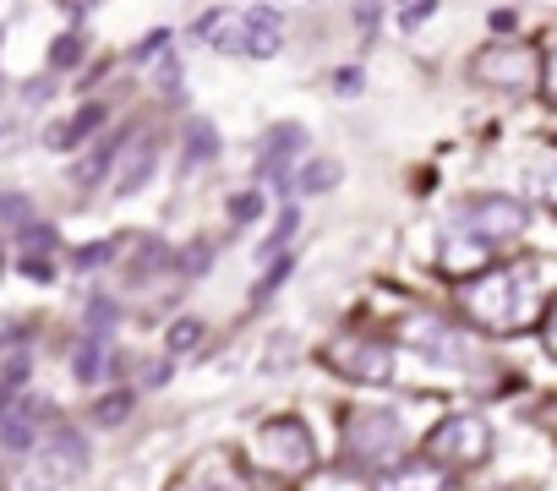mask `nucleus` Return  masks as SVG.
<instances>
[{"label":"nucleus","mask_w":557,"mask_h":491,"mask_svg":"<svg viewBox=\"0 0 557 491\" xmlns=\"http://www.w3.org/2000/svg\"><path fill=\"white\" fill-rule=\"evenodd\" d=\"M110 257H115V240H99L94 252H83L77 263H83V268H99V263H110Z\"/></svg>","instance_id":"b1692460"},{"label":"nucleus","mask_w":557,"mask_h":491,"mask_svg":"<svg viewBox=\"0 0 557 491\" xmlns=\"http://www.w3.org/2000/svg\"><path fill=\"white\" fill-rule=\"evenodd\" d=\"M334 175H339L334 164H312V169H307V175H296V180H301V186H334Z\"/></svg>","instance_id":"5701e85b"},{"label":"nucleus","mask_w":557,"mask_h":491,"mask_svg":"<svg viewBox=\"0 0 557 491\" xmlns=\"http://www.w3.org/2000/svg\"><path fill=\"white\" fill-rule=\"evenodd\" d=\"M28 197H17V191H7L0 197V218H12V224H28V207H23Z\"/></svg>","instance_id":"4be33fe9"},{"label":"nucleus","mask_w":557,"mask_h":491,"mask_svg":"<svg viewBox=\"0 0 557 491\" xmlns=\"http://www.w3.org/2000/svg\"><path fill=\"white\" fill-rule=\"evenodd\" d=\"M345 448L361 464H383L399 448V415L394 410H356L345 426Z\"/></svg>","instance_id":"1a4fd4ad"},{"label":"nucleus","mask_w":557,"mask_h":491,"mask_svg":"<svg viewBox=\"0 0 557 491\" xmlns=\"http://www.w3.org/2000/svg\"><path fill=\"white\" fill-rule=\"evenodd\" d=\"M39 399H28V393H17V399H0V448H17V453H28L34 442H39Z\"/></svg>","instance_id":"9d476101"},{"label":"nucleus","mask_w":557,"mask_h":491,"mask_svg":"<svg viewBox=\"0 0 557 491\" xmlns=\"http://www.w3.org/2000/svg\"><path fill=\"white\" fill-rule=\"evenodd\" d=\"M334 88H339V93H356V88H361V77H356V72H339V77H334Z\"/></svg>","instance_id":"bb28decb"},{"label":"nucleus","mask_w":557,"mask_h":491,"mask_svg":"<svg viewBox=\"0 0 557 491\" xmlns=\"http://www.w3.org/2000/svg\"><path fill=\"white\" fill-rule=\"evenodd\" d=\"M104 366H110V339L88 333V339H83V350H77V361H72L77 382H104Z\"/></svg>","instance_id":"dca6fc26"},{"label":"nucleus","mask_w":557,"mask_h":491,"mask_svg":"<svg viewBox=\"0 0 557 491\" xmlns=\"http://www.w3.org/2000/svg\"><path fill=\"white\" fill-rule=\"evenodd\" d=\"M535 72H541V61L530 45H492L475 55V77L486 88H503V93H524L535 83Z\"/></svg>","instance_id":"6e6552de"},{"label":"nucleus","mask_w":557,"mask_h":491,"mask_svg":"<svg viewBox=\"0 0 557 491\" xmlns=\"http://www.w3.org/2000/svg\"><path fill=\"white\" fill-rule=\"evenodd\" d=\"M541 88H546V99H557V45H552V55L541 66Z\"/></svg>","instance_id":"a878e982"},{"label":"nucleus","mask_w":557,"mask_h":491,"mask_svg":"<svg viewBox=\"0 0 557 491\" xmlns=\"http://www.w3.org/2000/svg\"><path fill=\"white\" fill-rule=\"evenodd\" d=\"M197 39L208 50H224V55H278L285 34H278V12L273 7H213L197 17Z\"/></svg>","instance_id":"f257e3e1"},{"label":"nucleus","mask_w":557,"mask_h":491,"mask_svg":"<svg viewBox=\"0 0 557 491\" xmlns=\"http://www.w3.org/2000/svg\"><path fill=\"white\" fill-rule=\"evenodd\" d=\"M83 458H88V448L77 431H50L7 469V491H61L83 469Z\"/></svg>","instance_id":"7ed1b4c3"},{"label":"nucleus","mask_w":557,"mask_h":491,"mask_svg":"<svg viewBox=\"0 0 557 491\" xmlns=\"http://www.w3.org/2000/svg\"><path fill=\"white\" fill-rule=\"evenodd\" d=\"M524 224H530L524 202H513V197H470V202L459 207V224H454V229H465V235L497 246V240L524 235Z\"/></svg>","instance_id":"0eeeda50"},{"label":"nucleus","mask_w":557,"mask_h":491,"mask_svg":"<svg viewBox=\"0 0 557 491\" xmlns=\"http://www.w3.org/2000/svg\"><path fill=\"white\" fill-rule=\"evenodd\" d=\"M405 339H410L416 350L437 355V361H459V339H454V328L437 323V317H410V323H405Z\"/></svg>","instance_id":"ddd939ff"},{"label":"nucleus","mask_w":557,"mask_h":491,"mask_svg":"<svg viewBox=\"0 0 557 491\" xmlns=\"http://www.w3.org/2000/svg\"><path fill=\"white\" fill-rule=\"evenodd\" d=\"M546 350L557 355V306H552V317H546Z\"/></svg>","instance_id":"cd10ccee"},{"label":"nucleus","mask_w":557,"mask_h":491,"mask_svg":"<svg viewBox=\"0 0 557 491\" xmlns=\"http://www.w3.org/2000/svg\"><path fill=\"white\" fill-rule=\"evenodd\" d=\"M432 12H437V7H405V12H399V28L410 34V28H421V23H426Z\"/></svg>","instance_id":"393cba45"},{"label":"nucleus","mask_w":557,"mask_h":491,"mask_svg":"<svg viewBox=\"0 0 557 491\" xmlns=\"http://www.w3.org/2000/svg\"><path fill=\"white\" fill-rule=\"evenodd\" d=\"M301 148H307V131H301V126H273V131L262 137V159H257L262 180H285L290 164L301 159Z\"/></svg>","instance_id":"9b49d317"},{"label":"nucleus","mask_w":557,"mask_h":491,"mask_svg":"<svg viewBox=\"0 0 557 491\" xmlns=\"http://www.w3.org/2000/svg\"><path fill=\"white\" fill-rule=\"evenodd\" d=\"M323 361L350 382H394V350L367 333H345V339L323 344Z\"/></svg>","instance_id":"423d86ee"},{"label":"nucleus","mask_w":557,"mask_h":491,"mask_svg":"<svg viewBox=\"0 0 557 491\" xmlns=\"http://www.w3.org/2000/svg\"><path fill=\"white\" fill-rule=\"evenodd\" d=\"M486 453H492V426L481 415H448L426 437V464L470 469V464H486Z\"/></svg>","instance_id":"39448f33"},{"label":"nucleus","mask_w":557,"mask_h":491,"mask_svg":"<svg viewBox=\"0 0 557 491\" xmlns=\"http://www.w3.org/2000/svg\"><path fill=\"white\" fill-rule=\"evenodd\" d=\"M213 153H219V131H213L208 121H191V131H186V175L202 169Z\"/></svg>","instance_id":"f3484780"},{"label":"nucleus","mask_w":557,"mask_h":491,"mask_svg":"<svg viewBox=\"0 0 557 491\" xmlns=\"http://www.w3.org/2000/svg\"><path fill=\"white\" fill-rule=\"evenodd\" d=\"M99 126H104V110H99V104H88V110H83V115H77L72 126H61V131H50V142H55V148H72V142H83V137H94Z\"/></svg>","instance_id":"6ab92c4d"},{"label":"nucleus","mask_w":557,"mask_h":491,"mask_svg":"<svg viewBox=\"0 0 557 491\" xmlns=\"http://www.w3.org/2000/svg\"><path fill=\"white\" fill-rule=\"evenodd\" d=\"M372 491H448V469L426 464V458H410V464H388Z\"/></svg>","instance_id":"f8f14e48"},{"label":"nucleus","mask_w":557,"mask_h":491,"mask_svg":"<svg viewBox=\"0 0 557 491\" xmlns=\"http://www.w3.org/2000/svg\"><path fill=\"white\" fill-rule=\"evenodd\" d=\"M251 458L278 469V475H301V469L318 464V442H312V431L301 420L285 415V420H268V426L251 431Z\"/></svg>","instance_id":"20e7f679"},{"label":"nucleus","mask_w":557,"mask_h":491,"mask_svg":"<svg viewBox=\"0 0 557 491\" xmlns=\"http://www.w3.org/2000/svg\"><path fill=\"white\" fill-rule=\"evenodd\" d=\"M197 344H202V323H197V317H181V323L170 328V339H164L170 361H175V355H191Z\"/></svg>","instance_id":"aec40b11"},{"label":"nucleus","mask_w":557,"mask_h":491,"mask_svg":"<svg viewBox=\"0 0 557 491\" xmlns=\"http://www.w3.org/2000/svg\"><path fill=\"white\" fill-rule=\"evenodd\" d=\"M530 191H535L541 202L557 207V148H546V153L530 164Z\"/></svg>","instance_id":"a211bd4d"},{"label":"nucleus","mask_w":557,"mask_h":491,"mask_svg":"<svg viewBox=\"0 0 557 491\" xmlns=\"http://www.w3.org/2000/svg\"><path fill=\"white\" fill-rule=\"evenodd\" d=\"M486 263H492V246H486V240H475V235H465V229L448 235V246H443V268H448V274H475V268H486Z\"/></svg>","instance_id":"4468645a"},{"label":"nucleus","mask_w":557,"mask_h":491,"mask_svg":"<svg viewBox=\"0 0 557 491\" xmlns=\"http://www.w3.org/2000/svg\"><path fill=\"white\" fill-rule=\"evenodd\" d=\"M262 207H268V202H262V191H240V197H235V207H230V218H240V224H246V218H257Z\"/></svg>","instance_id":"412c9836"},{"label":"nucleus","mask_w":557,"mask_h":491,"mask_svg":"<svg viewBox=\"0 0 557 491\" xmlns=\"http://www.w3.org/2000/svg\"><path fill=\"white\" fill-rule=\"evenodd\" d=\"M153 169H159V137H137V148H132V164H121V175H115V191H121V197L143 191Z\"/></svg>","instance_id":"2eb2a0df"},{"label":"nucleus","mask_w":557,"mask_h":491,"mask_svg":"<svg viewBox=\"0 0 557 491\" xmlns=\"http://www.w3.org/2000/svg\"><path fill=\"white\" fill-rule=\"evenodd\" d=\"M530 268H497V274H481L465 285V312L481 323V328H519L535 306V290H530Z\"/></svg>","instance_id":"f03ea898"}]
</instances>
